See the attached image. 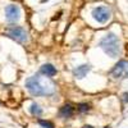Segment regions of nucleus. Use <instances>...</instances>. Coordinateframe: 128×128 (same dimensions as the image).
Returning a JSON list of instances; mask_svg holds the SVG:
<instances>
[{
	"instance_id": "1",
	"label": "nucleus",
	"mask_w": 128,
	"mask_h": 128,
	"mask_svg": "<svg viewBox=\"0 0 128 128\" xmlns=\"http://www.w3.org/2000/svg\"><path fill=\"white\" fill-rule=\"evenodd\" d=\"M27 90L34 96H45L54 94V83L38 76H32L26 81Z\"/></svg>"
},
{
	"instance_id": "2",
	"label": "nucleus",
	"mask_w": 128,
	"mask_h": 128,
	"mask_svg": "<svg viewBox=\"0 0 128 128\" xmlns=\"http://www.w3.org/2000/svg\"><path fill=\"white\" fill-rule=\"evenodd\" d=\"M100 46L110 58H116L120 54L119 38L115 34H113V32H109L108 35H105L102 37V40L100 41Z\"/></svg>"
},
{
	"instance_id": "3",
	"label": "nucleus",
	"mask_w": 128,
	"mask_h": 128,
	"mask_svg": "<svg viewBox=\"0 0 128 128\" xmlns=\"http://www.w3.org/2000/svg\"><path fill=\"white\" fill-rule=\"evenodd\" d=\"M5 35L10 37L12 40L19 42V44H24L28 41V35L23 27L19 26H9L5 28Z\"/></svg>"
},
{
	"instance_id": "4",
	"label": "nucleus",
	"mask_w": 128,
	"mask_h": 128,
	"mask_svg": "<svg viewBox=\"0 0 128 128\" xmlns=\"http://www.w3.org/2000/svg\"><path fill=\"white\" fill-rule=\"evenodd\" d=\"M110 74L114 78H128V62H118L115 64V67L110 70Z\"/></svg>"
},
{
	"instance_id": "5",
	"label": "nucleus",
	"mask_w": 128,
	"mask_h": 128,
	"mask_svg": "<svg viewBox=\"0 0 128 128\" xmlns=\"http://www.w3.org/2000/svg\"><path fill=\"white\" fill-rule=\"evenodd\" d=\"M110 9L108 6H98L92 10V17L99 23H105L110 19Z\"/></svg>"
},
{
	"instance_id": "6",
	"label": "nucleus",
	"mask_w": 128,
	"mask_h": 128,
	"mask_svg": "<svg viewBox=\"0 0 128 128\" xmlns=\"http://www.w3.org/2000/svg\"><path fill=\"white\" fill-rule=\"evenodd\" d=\"M5 18L10 23L18 22L19 18H20V9L17 5H14V4H9L5 8Z\"/></svg>"
},
{
	"instance_id": "7",
	"label": "nucleus",
	"mask_w": 128,
	"mask_h": 128,
	"mask_svg": "<svg viewBox=\"0 0 128 128\" xmlns=\"http://www.w3.org/2000/svg\"><path fill=\"white\" fill-rule=\"evenodd\" d=\"M91 70V67L88 66V64H83V66H80L77 67L76 69L73 70V76L76 77V78H84L87 76V73Z\"/></svg>"
},
{
	"instance_id": "8",
	"label": "nucleus",
	"mask_w": 128,
	"mask_h": 128,
	"mask_svg": "<svg viewBox=\"0 0 128 128\" xmlns=\"http://www.w3.org/2000/svg\"><path fill=\"white\" fill-rule=\"evenodd\" d=\"M40 72L44 74V76H46V77H54L56 74V69H55V67L52 66V64H44V66L41 67Z\"/></svg>"
},
{
	"instance_id": "9",
	"label": "nucleus",
	"mask_w": 128,
	"mask_h": 128,
	"mask_svg": "<svg viewBox=\"0 0 128 128\" xmlns=\"http://www.w3.org/2000/svg\"><path fill=\"white\" fill-rule=\"evenodd\" d=\"M73 113H74L73 106H72V105H69V104H67V105H64L63 108L60 109L59 115L62 116V118H70V116L73 115Z\"/></svg>"
},
{
	"instance_id": "10",
	"label": "nucleus",
	"mask_w": 128,
	"mask_h": 128,
	"mask_svg": "<svg viewBox=\"0 0 128 128\" xmlns=\"http://www.w3.org/2000/svg\"><path fill=\"white\" fill-rule=\"evenodd\" d=\"M30 112H31V114H32V115H35V116H40V115L42 114V109L40 108V105H38V104H36V102H34V104L31 105Z\"/></svg>"
},
{
	"instance_id": "11",
	"label": "nucleus",
	"mask_w": 128,
	"mask_h": 128,
	"mask_svg": "<svg viewBox=\"0 0 128 128\" xmlns=\"http://www.w3.org/2000/svg\"><path fill=\"white\" fill-rule=\"evenodd\" d=\"M88 109H90V105H88V104H80V105H78V110H80L81 113L88 112Z\"/></svg>"
},
{
	"instance_id": "12",
	"label": "nucleus",
	"mask_w": 128,
	"mask_h": 128,
	"mask_svg": "<svg viewBox=\"0 0 128 128\" xmlns=\"http://www.w3.org/2000/svg\"><path fill=\"white\" fill-rule=\"evenodd\" d=\"M38 123H40V126H41V127H44V128H54V127H52V124H51L50 122H45V120H40Z\"/></svg>"
},
{
	"instance_id": "13",
	"label": "nucleus",
	"mask_w": 128,
	"mask_h": 128,
	"mask_svg": "<svg viewBox=\"0 0 128 128\" xmlns=\"http://www.w3.org/2000/svg\"><path fill=\"white\" fill-rule=\"evenodd\" d=\"M83 128H92L91 126H86V127H83Z\"/></svg>"
}]
</instances>
